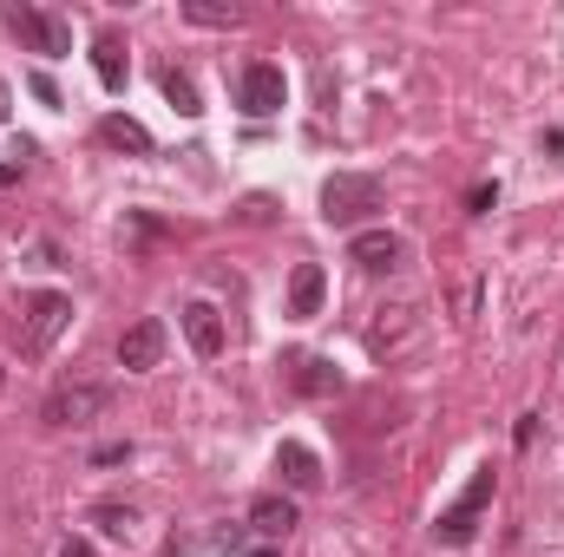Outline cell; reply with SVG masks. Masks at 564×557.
<instances>
[{
    "label": "cell",
    "instance_id": "cell-7",
    "mask_svg": "<svg viewBox=\"0 0 564 557\" xmlns=\"http://www.w3.org/2000/svg\"><path fill=\"white\" fill-rule=\"evenodd\" d=\"M237 99H243V112H250V119H270V112H282V99H289V79H282V66L257 59V66L243 73Z\"/></svg>",
    "mask_w": 564,
    "mask_h": 557
},
{
    "label": "cell",
    "instance_id": "cell-8",
    "mask_svg": "<svg viewBox=\"0 0 564 557\" xmlns=\"http://www.w3.org/2000/svg\"><path fill=\"white\" fill-rule=\"evenodd\" d=\"M414 335H421V308H408V302H401V308H381V315L368 321V348H375V354H401Z\"/></svg>",
    "mask_w": 564,
    "mask_h": 557
},
{
    "label": "cell",
    "instance_id": "cell-3",
    "mask_svg": "<svg viewBox=\"0 0 564 557\" xmlns=\"http://www.w3.org/2000/svg\"><path fill=\"white\" fill-rule=\"evenodd\" d=\"M486 505H492V466H479V472H473V485H466V492L440 512L433 538H440V545H453V551H459V545H473V532H479Z\"/></svg>",
    "mask_w": 564,
    "mask_h": 557
},
{
    "label": "cell",
    "instance_id": "cell-15",
    "mask_svg": "<svg viewBox=\"0 0 564 557\" xmlns=\"http://www.w3.org/2000/svg\"><path fill=\"white\" fill-rule=\"evenodd\" d=\"M295 387L302 394H341V368H328L322 354H302L295 361Z\"/></svg>",
    "mask_w": 564,
    "mask_h": 557
},
{
    "label": "cell",
    "instance_id": "cell-20",
    "mask_svg": "<svg viewBox=\"0 0 564 557\" xmlns=\"http://www.w3.org/2000/svg\"><path fill=\"white\" fill-rule=\"evenodd\" d=\"M26 86H33V99H46V106H59V86H53V79H46V73H33V79H26Z\"/></svg>",
    "mask_w": 564,
    "mask_h": 557
},
{
    "label": "cell",
    "instance_id": "cell-14",
    "mask_svg": "<svg viewBox=\"0 0 564 557\" xmlns=\"http://www.w3.org/2000/svg\"><path fill=\"white\" fill-rule=\"evenodd\" d=\"M250 525H257V538H289V532H295V505H289L282 492H263V499L250 505Z\"/></svg>",
    "mask_w": 564,
    "mask_h": 557
},
{
    "label": "cell",
    "instance_id": "cell-13",
    "mask_svg": "<svg viewBox=\"0 0 564 557\" xmlns=\"http://www.w3.org/2000/svg\"><path fill=\"white\" fill-rule=\"evenodd\" d=\"M93 73H99L106 92H126V40L119 33H99L93 40Z\"/></svg>",
    "mask_w": 564,
    "mask_h": 557
},
{
    "label": "cell",
    "instance_id": "cell-5",
    "mask_svg": "<svg viewBox=\"0 0 564 557\" xmlns=\"http://www.w3.org/2000/svg\"><path fill=\"white\" fill-rule=\"evenodd\" d=\"M112 407V387H99V381H66V387H53V401H46V426H86V419H99Z\"/></svg>",
    "mask_w": 564,
    "mask_h": 557
},
{
    "label": "cell",
    "instance_id": "cell-11",
    "mask_svg": "<svg viewBox=\"0 0 564 557\" xmlns=\"http://www.w3.org/2000/svg\"><path fill=\"white\" fill-rule=\"evenodd\" d=\"M276 472H282V485H295V492H315L322 485V459L302 439H282L276 446Z\"/></svg>",
    "mask_w": 564,
    "mask_h": 557
},
{
    "label": "cell",
    "instance_id": "cell-1",
    "mask_svg": "<svg viewBox=\"0 0 564 557\" xmlns=\"http://www.w3.org/2000/svg\"><path fill=\"white\" fill-rule=\"evenodd\" d=\"M375 210H381V184H375V177H361V171H335V177L322 184V217H328V223L348 230V223H368Z\"/></svg>",
    "mask_w": 564,
    "mask_h": 557
},
{
    "label": "cell",
    "instance_id": "cell-12",
    "mask_svg": "<svg viewBox=\"0 0 564 557\" xmlns=\"http://www.w3.org/2000/svg\"><path fill=\"white\" fill-rule=\"evenodd\" d=\"M322 295H328V276H322V263H302V270L289 276V315H295V321L322 315Z\"/></svg>",
    "mask_w": 564,
    "mask_h": 557
},
{
    "label": "cell",
    "instance_id": "cell-19",
    "mask_svg": "<svg viewBox=\"0 0 564 557\" xmlns=\"http://www.w3.org/2000/svg\"><path fill=\"white\" fill-rule=\"evenodd\" d=\"M93 525H99V532H112V538H132V512H126V505H99V512H93Z\"/></svg>",
    "mask_w": 564,
    "mask_h": 557
},
{
    "label": "cell",
    "instance_id": "cell-21",
    "mask_svg": "<svg viewBox=\"0 0 564 557\" xmlns=\"http://www.w3.org/2000/svg\"><path fill=\"white\" fill-rule=\"evenodd\" d=\"M59 557H99V551H93L86 538H66V545H59Z\"/></svg>",
    "mask_w": 564,
    "mask_h": 557
},
{
    "label": "cell",
    "instance_id": "cell-16",
    "mask_svg": "<svg viewBox=\"0 0 564 557\" xmlns=\"http://www.w3.org/2000/svg\"><path fill=\"white\" fill-rule=\"evenodd\" d=\"M99 139L106 144H119V151H151V132H144L139 119H126V112H112V119H106V125H99Z\"/></svg>",
    "mask_w": 564,
    "mask_h": 557
},
{
    "label": "cell",
    "instance_id": "cell-10",
    "mask_svg": "<svg viewBox=\"0 0 564 557\" xmlns=\"http://www.w3.org/2000/svg\"><path fill=\"white\" fill-rule=\"evenodd\" d=\"M184 341H191L204 361H217V354H224V315H217L210 302H191V308H184Z\"/></svg>",
    "mask_w": 564,
    "mask_h": 557
},
{
    "label": "cell",
    "instance_id": "cell-18",
    "mask_svg": "<svg viewBox=\"0 0 564 557\" xmlns=\"http://www.w3.org/2000/svg\"><path fill=\"white\" fill-rule=\"evenodd\" d=\"M164 99H171V106H177V112H184V119H197V112H204V106H197V86H191V79H184V73H177V66H171V73H164Z\"/></svg>",
    "mask_w": 564,
    "mask_h": 557
},
{
    "label": "cell",
    "instance_id": "cell-9",
    "mask_svg": "<svg viewBox=\"0 0 564 557\" xmlns=\"http://www.w3.org/2000/svg\"><path fill=\"white\" fill-rule=\"evenodd\" d=\"M158 354H164V321H132L126 335H119V368L126 374H144V368H158Z\"/></svg>",
    "mask_w": 564,
    "mask_h": 557
},
{
    "label": "cell",
    "instance_id": "cell-22",
    "mask_svg": "<svg viewBox=\"0 0 564 557\" xmlns=\"http://www.w3.org/2000/svg\"><path fill=\"white\" fill-rule=\"evenodd\" d=\"M20 184V164H0V190H13Z\"/></svg>",
    "mask_w": 564,
    "mask_h": 557
},
{
    "label": "cell",
    "instance_id": "cell-23",
    "mask_svg": "<svg viewBox=\"0 0 564 557\" xmlns=\"http://www.w3.org/2000/svg\"><path fill=\"white\" fill-rule=\"evenodd\" d=\"M243 557H276V551H270V545H250V551H243Z\"/></svg>",
    "mask_w": 564,
    "mask_h": 557
},
{
    "label": "cell",
    "instance_id": "cell-24",
    "mask_svg": "<svg viewBox=\"0 0 564 557\" xmlns=\"http://www.w3.org/2000/svg\"><path fill=\"white\" fill-rule=\"evenodd\" d=\"M0 119H7V86H0Z\"/></svg>",
    "mask_w": 564,
    "mask_h": 557
},
{
    "label": "cell",
    "instance_id": "cell-6",
    "mask_svg": "<svg viewBox=\"0 0 564 557\" xmlns=\"http://www.w3.org/2000/svg\"><path fill=\"white\" fill-rule=\"evenodd\" d=\"M348 263L368 270V276H394V270L408 263V243H401L394 230H361V237L348 243Z\"/></svg>",
    "mask_w": 564,
    "mask_h": 557
},
{
    "label": "cell",
    "instance_id": "cell-2",
    "mask_svg": "<svg viewBox=\"0 0 564 557\" xmlns=\"http://www.w3.org/2000/svg\"><path fill=\"white\" fill-rule=\"evenodd\" d=\"M66 321H73V302H66L59 288L26 295V302H20V354H46V348L66 335Z\"/></svg>",
    "mask_w": 564,
    "mask_h": 557
},
{
    "label": "cell",
    "instance_id": "cell-17",
    "mask_svg": "<svg viewBox=\"0 0 564 557\" xmlns=\"http://www.w3.org/2000/svg\"><path fill=\"white\" fill-rule=\"evenodd\" d=\"M177 13L191 26H243V7H224V0H184Z\"/></svg>",
    "mask_w": 564,
    "mask_h": 557
},
{
    "label": "cell",
    "instance_id": "cell-4",
    "mask_svg": "<svg viewBox=\"0 0 564 557\" xmlns=\"http://www.w3.org/2000/svg\"><path fill=\"white\" fill-rule=\"evenodd\" d=\"M7 33L13 40H26L33 53H46V59H59V53H73V26L59 20V13H46V7H7Z\"/></svg>",
    "mask_w": 564,
    "mask_h": 557
}]
</instances>
